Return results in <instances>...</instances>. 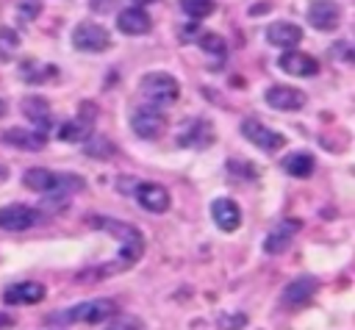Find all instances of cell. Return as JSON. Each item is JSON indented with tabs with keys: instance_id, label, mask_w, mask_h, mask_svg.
Masks as SVG:
<instances>
[{
	"instance_id": "1",
	"label": "cell",
	"mask_w": 355,
	"mask_h": 330,
	"mask_svg": "<svg viewBox=\"0 0 355 330\" xmlns=\"http://www.w3.org/2000/svg\"><path fill=\"white\" fill-rule=\"evenodd\" d=\"M89 225H92V227H97V230L111 233L114 238H119L116 261H114V263H105V266L100 269V275L122 272V269L133 266V263L141 258V252H144V238H141V233H139L133 225L119 222V219H108V216H94V219H89Z\"/></svg>"
},
{
	"instance_id": "2",
	"label": "cell",
	"mask_w": 355,
	"mask_h": 330,
	"mask_svg": "<svg viewBox=\"0 0 355 330\" xmlns=\"http://www.w3.org/2000/svg\"><path fill=\"white\" fill-rule=\"evenodd\" d=\"M116 313V302L114 299H89V302H80V305H72L67 311H58V313H50V322L53 324H72V322H83V324H97V322H105Z\"/></svg>"
},
{
	"instance_id": "3",
	"label": "cell",
	"mask_w": 355,
	"mask_h": 330,
	"mask_svg": "<svg viewBox=\"0 0 355 330\" xmlns=\"http://www.w3.org/2000/svg\"><path fill=\"white\" fill-rule=\"evenodd\" d=\"M139 92H141V97H144L150 105L164 108V105H172V103L178 100L180 86H178V80H175L169 72H147V75L141 78Z\"/></svg>"
},
{
	"instance_id": "4",
	"label": "cell",
	"mask_w": 355,
	"mask_h": 330,
	"mask_svg": "<svg viewBox=\"0 0 355 330\" xmlns=\"http://www.w3.org/2000/svg\"><path fill=\"white\" fill-rule=\"evenodd\" d=\"M72 44L80 53H103L111 47V33L97 22H80L72 31Z\"/></svg>"
},
{
	"instance_id": "5",
	"label": "cell",
	"mask_w": 355,
	"mask_h": 330,
	"mask_svg": "<svg viewBox=\"0 0 355 330\" xmlns=\"http://www.w3.org/2000/svg\"><path fill=\"white\" fill-rule=\"evenodd\" d=\"M130 128L141 139H158L166 130V116L155 105H141L130 114Z\"/></svg>"
},
{
	"instance_id": "6",
	"label": "cell",
	"mask_w": 355,
	"mask_h": 330,
	"mask_svg": "<svg viewBox=\"0 0 355 330\" xmlns=\"http://www.w3.org/2000/svg\"><path fill=\"white\" fill-rule=\"evenodd\" d=\"M241 133H244V139H247L250 144H255V147L263 150V153H277V150L286 144V136H283V133L266 128V125L258 122V119H244V122H241Z\"/></svg>"
},
{
	"instance_id": "7",
	"label": "cell",
	"mask_w": 355,
	"mask_h": 330,
	"mask_svg": "<svg viewBox=\"0 0 355 330\" xmlns=\"http://www.w3.org/2000/svg\"><path fill=\"white\" fill-rule=\"evenodd\" d=\"M39 211L31 208V205H22V202H14V205H3L0 208V230H11V233H19V230H28L39 222Z\"/></svg>"
},
{
	"instance_id": "8",
	"label": "cell",
	"mask_w": 355,
	"mask_h": 330,
	"mask_svg": "<svg viewBox=\"0 0 355 330\" xmlns=\"http://www.w3.org/2000/svg\"><path fill=\"white\" fill-rule=\"evenodd\" d=\"M305 17H308L311 28H316V31H336L341 22V8L333 0H311Z\"/></svg>"
},
{
	"instance_id": "9",
	"label": "cell",
	"mask_w": 355,
	"mask_h": 330,
	"mask_svg": "<svg viewBox=\"0 0 355 330\" xmlns=\"http://www.w3.org/2000/svg\"><path fill=\"white\" fill-rule=\"evenodd\" d=\"M263 100L275 108V111H300L305 108L308 97L302 89H294V86H269Z\"/></svg>"
},
{
	"instance_id": "10",
	"label": "cell",
	"mask_w": 355,
	"mask_h": 330,
	"mask_svg": "<svg viewBox=\"0 0 355 330\" xmlns=\"http://www.w3.org/2000/svg\"><path fill=\"white\" fill-rule=\"evenodd\" d=\"M277 67L294 78H311L319 72V61L311 55V53H297V50H286L280 58H277Z\"/></svg>"
},
{
	"instance_id": "11",
	"label": "cell",
	"mask_w": 355,
	"mask_h": 330,
	"mask_svg": "<svg viewBox=\"0 0 355 330\" xmlns=\"http://www.w3.org/2000/svg\"><path fill=\"white\" fill-rule=\"evenodd\" d=\"M297 230H300V222H297V219H283V222H277V225L266 233V238H263V252H266V255H280L283 250H288V244H291V238L297 236Z\"/></svg>"
},
{
	"instance_id": "12",
	"label": "cell",
	"mask_w": 355,
	"mask_h": 330,
	"mask_svg": "<svg viewBox=\"0 0 355 330\" xmlns=\"http://www.w3.org/2000/svg\"><path fill=\"white\" fill-rule=\"evenodd\" d=\"M3 299L8 305H36L44 299V286L36 280H19V283H11L6 288Z\"/></svg>"
},
{
	"instance_id": "13",
	"label": "cell",
	"mask_w": 355,
	"mask_h": 330,
	"mask_svg": "<svg viewBox=\"0 0 355 330\" xmlns=\"http://www.w3.org/2000/svg\"><path fill=\"white\" fill-rule=\"evenodd\" d=\"M214 141V128L208 119H189L186 128L178 133L180 147H208Z\"/></svg>"
},
{
	"instance_id": "14",
	"label": "cell",
	"mask_w": 355,
	"mask_h": 330,
	"mask_svg": "<svg viewBox=\"0 0 355 330\" xmlns=\"http://www.w3.org/2000/svg\"><path fill=\"white\" fill-rule=\"evenodd\" d=\"M211 216H214V225L225 233H233L241 225V208L227 197H219L211 202Z\"/></svg>"
},
{
	"instance_id": "15",
	"label": "cell",
	"mask_w": 355,
	"mask_h": 330,
	"mask_svg": "<svg viewBox=\"0 0 355 330\" xmlns=\"http://www.w3.org/2000/svg\"><path fill=\"white\" fill-rule=\"evenodd\" d=\"M116 28H119L122 33H128V36H144V33H150L153 19H150L147 11H141L139 6H133V8L119 11V17H116Z\"/></svg>"
},
{
	"instance_id": "16",
	"label": "cell",
	"mask_w": 355,
	"mask_h": 330,
	"mask_svg": "<svg viewBox=\"0 0 355 330\" xmlns=\"http://www.w3.org/2000/svg\"><path fill=\"white\" fill-rule=\"evenodd\" d=\"M316 288H319V283H316V277H308V275H302V277H294L286 288H283V305H291V308H300V305H305L313 294H316Z\"/></svg>"
},
{
	"instance_id": "17",
	"label": "cell",
	"mask_w": 355,
	"mask_h": 330,
	"mask_svg": "<svg viewBox=\"0 0 355 330\" xmlns=\"http://www.w3.org/2000/svg\"><path fill=\"white\" fill-rule=\"evenodd\" d=\"M136 200L141 202L144 211H153V214H164L169 208V191L158 183H139Z\"/></svg>"
},
{
	"instance_id": "18",
	"label": "cell",
	"mask_w": 355,
	"mask_h": 330,
	"mask_svg": "<svg viewBox=\"0 0 355 330\" xmlns=\"http://www.w3.org/2000/svg\"><path fill=\"white\" fill-rule=\"evenodd\" d=\"M266 42L275 44V47L291 50V47H297V44L302 42V31H300V25H294V22H272V25L266 28Z\"/></svg>"
},
{
	"instance_id": "19",
	"label": "cell",
	"mask_w": 355,
	"mask_h": 330,
	"mask_svg": "<svg viewBox=\"0 0 355 330\" xmlns=\"http://www.w3.org/2000/svg\"><path fill=\"white\" fill-rule=\"evenodd\" d=\"M3 141L11 144V147H19V150H28V153H36L47 144V136L39 133V130H28V128H8L3 133Z\"/></svg>"
},
{
	"instance_id": "20",
	"label": "cell",
	"mask_w": 355,
	"mask_h": 330,
	"mask_svg": "<svg viewBox=\"0 0 355 330\" xmlns=\"http://www.w3.org/2000/svg\"><path fill=\"white\" fill-rule=\"evenodd\" d=\"M22 114L33 122V130L44 133L47 136V128H50V105L44 97H22Z\"/></svg>"
},
{
	"instance_id": "21",
	"label": "cell",
	"mask_w": 355,
	"mask_h": 330,
	"mask_svg": "<svg viewBox=\"0 0 355 330\" xmlns=\"http://www.w3.org/2000/svg\"><path fill=\"white\" fill-rule=\"evenodd\" d=\"M55 75H58V69H55L53 64L39 61V58H25V61L19 64V78H22L25 83H33V86L47 83V80L55 78Z\"/></svg>"
},
{
	"instance_id": "22",
	"label": "cell",
	"mask_w": 355,
	"mask_h": 330,
	"mask_svg": "<svg viewBox=\"0 0 355 330\" xmlns=\"http://www.w3.org/2000/svg\"><path fill=\"white\" fill-rule=\"evenodd\" d=\"M283 172L286 175H291V177H308L311 172H313V166H316V161H313V155L311 153H291V155H286L283 158Z\"/></svg>"
},
{
	"instance_id": "23",
	"label": "cell",
	"mask_w": 355,
	"mask_h": 330,
	"mask_svg": "<svg viewBox=\"0 0 355 330\" xmlns=\"http://www.w3.org/2000/svg\"><path fill=\"white\" fill-rule=\"evenodd\" d=\"M55 133L61 141H86L92 136V122L89 119H67L58 125Z\"/></svg>"
},
{
	"instance_id": "24",
	"label": "cell",
	"mask_w": 355,
	"mask_h": 330,
	"mask_svg": "<svg viewBox=\"0 0 355 330\" xmlns=\"http://www.w3.org/2000/svg\"><path fill=\"white\" fill-rule=\"evenodd\" d=\"M53 175H55V172H50V169H44V166H33V169H28V172L22 175V183H25L31 191H42V194H50V186H53Z\"/></svg>"
},
{
	"instance_id": "25",
	"label": "cell",
	"mask_w": 355,
	"mask_h": 330,
	"mask_svg": "<svg viewBox=\"0 0 355 330\" xmlns=\"http://www.w3.org/2000/svg\"><path fill=\"white\" fill-rule=\"evenodd\" d=\"M197 44H200L205 53L216 55V58H225V53H227V44L222 42V36H219V33H211V31H200Z\"/></svg>"
},
{
	"instance_id": "26",
	"label": "cell",
	"mask_w": 355,
	"mask_h": 330,
	"mask_svg": "<svg viewBox=\"0 0 355 330\" xmlns=\"http://www.w3.org/2000/svg\"><path fill=\"white\" fill-rule=\"evenodd\" d=\"M19 50V33L14 28H0V61H11Z\"/></svg>"
},
{
	"instance_id": "27",
	"label": "cell",
	"mask_w": 355,
	"mask_h": 330,
	"mask_svg": "<svg viewBox=\"0 0 355 330\" xmlns=\"http://www.w3.org/2000/svg\"><path fill=\"white\" fill-rule=\"evenodd\" d=\"M83 153L94 155V158H108V155H114V141H108L105 136H89L83 144Z\"/></svg>"
},
{
	"instance_id": "28",
	"label": "cell",
	"mask_w": 355,
	"mask_h": 330,
	"mask_svg": "<svg viewBox=\"0 0 355 330\" xmlns=\"http://www.w3.org/2000/svg\"><path fill=\"white\" fill-rule=\"evenodd\" d=\"M86 183L78 175H53V186L50 194H67V191H80Z\"/></svg>"
},
{
	"instance_id": "29",
	"label": "cell",
	"mask_w": 355,
	"mask_h": 330,
	"mask_svg": "<svg viewBox=\"0 0 355 330\" xmlns=\"http://www.w3.org/2000/svg\"><path fill=\"white\" fill-rule=\"evenodd\" d=\"M180 8L191 17V19H205L214 14V0H180Z\"/></svg>"
},
{
	"instance_id": "30",
	"label": "cell",
	"mask_w": 355,
	"mask_h": 330,
	"mask_svg": "<svg viewBox=\"0 0 355 330\" xmlns=\"http://www.w3.org/2000/svg\"><path fill=\"white\" fill-rule=\"evenodd\" d=\"M39 11H42V0H22V3L17 6L19 22H33V19L39 17Z\"/></svg>"
},
{
	"instance_id": "31",
	"label": "cell",
	"mask_w": 355,
	"mask_h": 330,
	"mask_svg": "<svg viewBox=\"0 0 355 330\" xmlns=\"http://www.w3.org/2000/svg\"><path fill=\"white\" fill-rule=\"evenodd\" d=\"M216 324H219V330H241L247 324V313H241V311L239 313H222Z\"/></svg>"
},
{
	"instance_id": "32",
	"label": "cell",
	"mask_w": 355,
	"mask_h": 330,
	"mask_svg": "<svg viewBox=\"0 0 355 330\" xmlns=\"http://www.w3.org/2000/svg\"><path fill=\"white\" fill-rule=\"evenodd\" d=\"M105 330H144V322L136 316H122V319H114Z\"/></svg>"
},
{
	"instance_id": "33",
	"label": "cell",
	"mask_w": 355,
	"mask_h": 330,
	"mask_svg": "<svg viewBox=\"0 0 355 330\" xmlns=\"http://www.w3.org/2000/svg\"><path fill=\"white\" fill-rule=\"evenodd\" d=\"M330 55H336L338 61H349V58H352V47H349L347 42H336V44L330 47Z\"/></svg>"
},
{
	"instance_id": "34",
	"label": "cell",
	"mask_w": 355,
	"mask_h": 330,
	"mask_svg": "<svg viewBox=\"0 0 355 330\" xmlns=\"http://www.w3.org/2000/svg\"><path fill=\"white\" fill-rule=\"evenodd\" d=\"M114 6H116V0H92V8L100 11V14H108Z\"/></svg>"
},
{
	"instance_id": "35",
	"label": "cell",
	"mask_w": 355,
	"mask_h": 330,
	"mask_svg": "<svg viewBox=\"0 0 355 330\" xmlns=\"http://www.w3.org/2000/svg\"><path fill=\"white\" fill-rule=\"evenodd\" d=\"M11 324H14V319L6 316V313H0V327H11Z\"/></svg>"
},
{
	"instance_id": "36",
	"label": "cell",
	"mask_w": 355,
	"mask_h": 330,
	"mask_svg": "<svg viewBox=\"0 0 355 330\" xmlns=\"http://www.w3.org/2000/svg\"><path fill=\"white\" fill-rule=\"evenodd\" d=\"M6 111H8V105H6V100H3V97H0V116H3V114H6Z\"/></svg>"
},
{
	"instance_id": "37",
	"label": "cell",
	"mask_w": 355,
	"mask_h": 330,
	"mask_svg": "<svg viewBox=\"0 0 355 330\" xmlns=\"http://www.w3.org/2000/svg\"><path fill=\"white\" fill-rule=\"evenodd\" d=\"M133 6H147V3H153V0H130Z\"/></svg>"
},
{
	"instance_id": "38",
	"label": "cell",
	"mask_w": 355,
	"mask_h": 330,
	"mask_svg": "<svg viewBox=\"0 0 355 330\" xmlns=\"http://www.w3.org/2000/svg\"><path fill=\"white\" fill-rule=\"evenodd\" d=\"M6 175H8V172H6V166H0V180H6Z\"/></svg>"
}]
</instances>
